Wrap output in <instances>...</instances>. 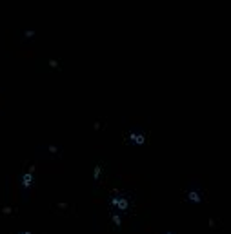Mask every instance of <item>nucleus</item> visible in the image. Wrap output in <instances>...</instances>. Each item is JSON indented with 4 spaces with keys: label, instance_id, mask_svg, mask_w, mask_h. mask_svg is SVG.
I'll list each match as a JSON object with an SVG mask.
<instances>
[{
    "label": "nucleus",
    "instance_id": "1",
    "mask_svg": "<svg viewBox=\"0 0 231 234\" xmlns=\"http://www.w3.org/2000/svg\"><path fill=\"white\" fill-rule=\"evenodd\" d=\"M111 203H113V205H115V207H118V209H122V211H126L127 209V200L126 198H113V200H111Z\"/></svg>",
    "mask_w": 231,
    "mask_h": 234
},
{
    "label": "nucleus",
    "instance_id": "2",
    "mask_svg": "<svg viewBox=\"0 0 231 234\" xmlns=\"http://www.w3.org/2000/svg\"><path fill=\"white\" fill-rule=\"evenodd\" d=\"M31 183H33V174L31 172H26V174L22 176V185H24V187H31Z\"/></svg>",
    "mask_w": 231,
    "mask_h": 234
},
{
    "label": "nucleus",
    "instance_id": "3",
    "mask_svg": "<svg viewBox=\"0 0 231 234\" xmlns=\"http://www.w3.org/2000/svg\"><path fill=\"white\" fill-rule=\"evenodd\" d=\"M131 140L138 143V145H142L144 143V134H140V133H131Z\"/></svg>",
    "mask_w": 231,
    "mask_h": 234
},
{
    "label": "nucleus",
    "instance_id": "4",
    "mask_svg": "<svg viewBox=\"0 0 231 234\" xmlns=\"http://www.w3.org/2000/svg\"><path fill=\"white\" fill-rule=\"evenodd\" d=\"M188 196H189V200H191V202H197V203L200 202V194H199L197 191H191Z\"/></svg>",
    "mask_w": 231,
    "mask_h": 234
},
{
    "label": "nucleus",
    "instance_id": "5",
    "mask_svg": "<svg viewBox=\"0 0 231 234\" xmlns=\"http://www.w3.org/2000/svg\"><path fill=\"white\" fill-rule=\"evenodd\" d=\"M100 172H102V167H100V165H96V167H95V172H93L95 180H98V178H100Z\"/></svg>",
    "mask_w": 231,
    "mask_h": 234
},
{
    "label": "nucleus",
    "instance_id": "6",
    "mask_svg": "<svg viewBox=\"0 0 231 234\" xmlns=\"http://www.w3.org/2000/svg\"><path fill=\"white\" fill-rule=\"evenodd\" d=\"M113 223H115V225H120V223H122V220H120V216H118V214H115V216H113Z\"/></svg>",
    "mask_w": 231,
    "mask_h": 234
},
{
    "label": "nucleus",
    "instance_id": "7",
    "mask_svg": "<svg viewBox=\"0 0 231 234\" xmlns=\"http://www.w3.org/2000/svg\"><path fill=\"white\" fill-rule=\"evenodd\" d=\"M22 234H29V232H22Z\"/></svg>",
    "mask_w": 231,
    "mask_h": 234
},
{
    "label": "nucleus",
    "instance_id": "8",
    "mask_svg": "<svg viewBox=\"0 0 231 234\" xmlns=\"http://www.w3.org/2000/svg\"><path fill=\"white\" fill-rule=\"evenodd\" d=\"M166 234H173V232H166Z\"/></svg>",
    "mask_w": 231,
    "mask_h": 234
}]
</instances>
